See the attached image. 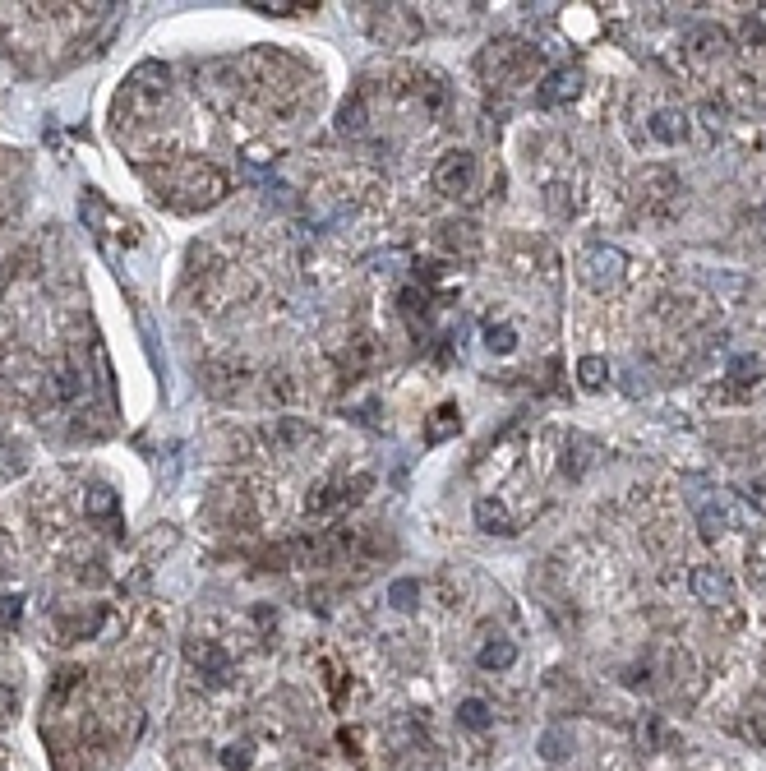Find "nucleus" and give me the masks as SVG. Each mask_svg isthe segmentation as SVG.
I'll return each instance as SVG.
<instances>
[{"label": "nucleus", "instance_id": "11", "mask_svg": "<svg viewBox=\"0 0 766 771\" xmlns=\"http://www.w3.org/2000/svg\"><path fill=\"white\" fill-rule=\"evenodd\" d=\"M647 134L656 139V144H679L683 134H688V116H683L679 107H665L647 121Z\"/></svg>", "mask_w": 766, "mask_h": 771}, {"label": "nucleus", "instance_id": "9", "mask_svg": "<svg viewBox=\"0 0 766 771\" xmlns=\"http://www.w3.org/2000/svg\"><path fill=\"white\" fill-rule=\"evenodd\" d=\"M471 518H476V527L485 531V536H513V531H517L513 527V513H508L499 499H490V494H485V499H476Z\"/></svg>", "mask_w": 766, "mask_h": 771}, {"label": "nucleus", "instance_id": "10", "mask_svg": "<svg viewBox=\"0 0 766 771\" xmlns=\"http://www.w3.org/2000/svg\"><path fill=\"white\" fill-rule=\"evenodd\" d=\"M725 47H730V33L716 24H697L693 33H688V56H697V61H711V56H720Z\"/></svg>", "mask_w": 766, "mask_h": 771}, {"label": "nucleus", "instance_id": "6", "mask_svg": "<svg viewBox=\"0 0 766 771\" xmlns=\"http://www.w3.org/2000/svg\"><path fill=\"white\" fill-rule=\"evenodd\" d=\"M531 61H536V51L513 42V37H503V42H494V47L485 51L480 65H485V74H494V79H508V74H522Z\"/></svg>", "mask_w": 766, "mask_h": 771}, {"label": "nucleus", "instance_id": "12", "mask_svg": "<svg viewBox=\"0 0 766 771\" xmlns=\"http://www.w3.org/2000/svg\"><path fill=\"white\" fill-rule=\"evenodd\" d=\"M462 430V411H457V402H443V407H434V416L425 421V444H443V439H453V434Z\"/></svg>", "mask_w": 766, "mask_h": 771}, {"label": "nucleus", "instance_id": "14", "mask_svg": "<svg viewBox=\"0 0 766 771\" xmlns=\"http://www.w3.org/2000/svg\"><path fill=\"white\" fill-rule=\"evenodd\" d=\"M476 661H480V670H513V661H517V647L508 638H494V642H485V647L476 651Z\"/></svg>", "mask_w": 766, "mask_h": 771}, {"label": "nucleus", "instance_id": "7", "mask_svg": "<svg viewBox=\"0 0 766 771\" xmlns=\"http://www.w3.org/2000/svg\"><path fill=\"white\" fill-rule=\"evenodd\" d=\"M693 596H697V601H707V605H730L734 601L730 573H725V568H716V564L693 568Z\"/></svg>", "mask_w": 766, "mask_h": 771}, {"label": "nucleus", "instance_id": "17", "mask_svg": "<svg viewBox=\"0 0 766 771\" xmlns=\"http://www.w3.org/2000/svg\"><path fill=\"white\" fill-rule=\"evenodd\" d=\"M637 739H642V748H674V730L660 716H647L637 725Z\"/></svg>", "mask_w": 766, "mask_h": 771}, {"label": "nucleus", "instance_id": "24", "mask_svg": "<svg viewBox=\"0 0 766 771\" xmlns=\"http://www.w3.org/2000/svg\"><path fill=\"white\" fill-rule=\"evenodd\" d=\"M568 748H573V739L563 735V730H550V735L540 739V753H545V762H559Z\"/></svg>", "mask_w": 766, "mask_h": 771}, {"label": "nucleus", "instance_id": "15", "mask_svg": "<svg viewBox=\"0 0 766 771\" xmlns=\"http://www.w3.org/2000/svg\"><path fill=\"white\" fill-rule=\"evenodd\" d=\"M577 384L587 388V393H600V388L610 384V361L605 356H582L577 361Z\"/></svg>", "mask_w": 766, "mask_h": 771}, {"label": "nucleus", "instance_id": "21", "mask_svg": "<svg viewBox=\"0 0 766 771\" xmlns=\"http://www.w3.org/2000/svg\"><path fill=\"white\" fill-rule=\"evenodd\" d=\"M337 130L342 134H360L365 130V97H351V102H342V111H337Z\"/></svg>", "mask_w": 766, "mask_h": 771}, {"label": "nucleus", "instance_id": "28", "mask_svg": "<svg viewBox=\"0 0 766 771\" xmlns=\"http://www.w3.org/2000/svg\"><path fill=\"white\" fill-rule=\"evenodd\" d=\"M10 711H14V693H10V688H0V721H5Z\"/></svg>", "mask_w": 766, "mask_h": 771}, {"label": "nucleus", "instance_id": "26", "mask_svg": "<svg viewBox=\"0 0 766 771\" xmlns=\"http://www.w3.org/2000/svg\"><path fill=\"white\" fill-rule=\"evenodd\" d=\"M222 762H227L231 771H250V748H245V744L222 748Z\"/></svg>", "mask_w": 766, "mask_h": 771}, {"label": "nucleus", "instance_id": "18", "mask_svg": "<svg viewBox=\"0 0 766 771\" xmlns=\"http://www.w3.org/2000/svg\"><path fill=\"white\" fill-rule=\"evenodd\" d=\"M490 721H494V711L480 698H467L457 707V725H462V730H490Z\"/></svg>", "mask_w": 766, "mask_h": 771}, {"label": "nucleus", "instance_id": "29", "mask_svg": "<svg viewBox=\"0 0 766 771\" xmlns=\"http://www.w3.org/2000/svg\"><path fill=\"white\" fill-rule=\"evenodd\" d=\"M757 227H762V241H766V204L757 208Z\"/></svg>", "mask_w": 766, "mask_h": 771}, {"label": "nucleus", "instance_id": "16", "mask_svg": "<svg viewBox=\"0 0 766 771\" xmlns=\"http://www.w3.org/2000/svg\"><path fill=\"white\" fill-rule=\"evenodd\" d=\"M762 374H766V356H762V351H748V356H734V361H730V379L739 388H753Z\"/></svg>", "mask_w": 766, "mask_h": 771}, {"label": "nucleus", "instance_id": "13", "mask_svg": "<svg viewBox=\"0 0 766 771\" xmlns=\"http://www.w3.org/2000/svg\"><path fill=\"white\" fill-rule=\"evenodd\" d=\"M439 245L443 250H462V254H476V245H480V236H476V227L471 222H443L439 227Z\"/></svg>", "mask_w": 766, "mask_h": 771}, {"label": "nucleus", "instance_id": "23", "mask_svg": "<svg viewBox=\"0 0 766 771\" xmlns=\"http://www.w3.org/2000/svg\"><path fill=\"white\" fill-rule=\"evenodd\" d=\"M420 596V582L416 578H397L393 587H388V601H393V610H411Z\"/></svg>", "mask_w": 766, "mask_h": 771}, {"label": "nucleus", "instance_id": "19", "mask_svg": "<svg viewBox=\"0 0 766 771\" xmlns=\"http://www.w3.org/2000/svg\"><path fill=\"white\" fill-rule=\"evenodd\" d=\"M84 508H88V518H116V490L93 485V490L84 494Z\"/></svg>", "mask_w": 766, "mask_h": 771}, {"label": "nucleus", "instance_id": "3", "mask_svg": "<svg viewBox=\"0 0 766 771\" xmlns=\"http://www.w3.org/2000/svg\"><path fill=\"white\" fill-rule=\"evenodd\" d=\"M582 282H587L591 291H614L623 282V273H628V254L614 250V245H591V250H582Z\"/></svg>", "mask_w": 766, "mask_h": 771}, {"label": "nucleus", "instance_id": "8", "mask_svg": "<svg viewBox=\"0 0 766 771\" xmlns=\"http://www.w3.org/2000/svg\"><path fill=\"white\" fill-rule=\"evenodd\" d=\"M365 485H370V476L319 485V490H314L310 499H305V508H310V513H328V508H337V504H351V499H360V494H365Z\"/></svg>", "mask_w": 766, "mask_h": 771}, {"label": "nucleus", "instance_id": "1", "mask_svg": "<svg viewBox=\"0 0 766 771\" xmlns=\"http://www.w3.org/2000/svg\"><path fill=\"white\" fill-rule=\"evenodd\" d=\"M167 194H185L180 204L185 208H199V204H217L227 194V176L213 171L208 162H180V167L167 171Z\"/></svg>", "mask_w": 766, "mask_h": 771}, {"label": "nucleus", "instance_id": "22", "mask_svg": "<svg viewBox=\"0 0 766 771\" xmlns=\"http://www.w3.org/2000/svg\"><path fill=\"white\" fill-rule=\"evenodd\" d=\"M102 610H93V615H74V619H60V633H65V642H74V638H88V633H97L102 628Z\"/></svg>", "mask_w": 766, "mask_h": 771}, {"label": "nucleus", "instance_id": "4", "mask_svg": "<svg viewBox=\"0 0 766 771\" xmlns=\"http://www.w3.org/2000/svg\"><path fill=\"white\" fill-rule=\"evenodd\" d=\"M185 656H190V665L199 670V679H204L208 688H227L231 679H236V661H231V656L217 647V642L190 638V642H185Z\"/></svg>", "mask_w": 766, "mask_h": 771}, {"label": "nucleus", "instance_id": "20", "mask_svg": "<svg viewBox=\"0 0 766 771\" xmlns=\"http://www.w3.org/2000/svg\"><path fill=\"white\" fill-rule=\"evenodd\" d=\"M485 347H490L494 356H513L517 351V328L513 324H490L485 328Z\"/></svg>", "mask_w": 766, "mask_h": 771}, {"label": "nucleus", "instance_id": "2", "mask_svg": "<svg viewBox=\"0 0 766 771\" xmlns=\"http://www.w3.org/2000/svg\"><path fill=\"white\" fill-rule=\"evenodd\" d=\"M476 181H480V162H476V153H467V148L443 153L439 167H434V190L448 194V199H467V194L476 190Z\"/></svg>", "mask_w": 766, "mask_h": 771}, {"label": "nucleus", "instance_id": "5", "mask_svg": "<svg viewBox=\"0 0 766 771\" xmlns=\"http://www.w3.org/2000/svg\"><path fill=\"white\" fill-rule=\"evenodd\" d=\"M582 84H587V74H582V65H559V70H550L545 79H540L536 88V107H568L577 93H582Z\"/></svg>", "mask_w": 766, "mask_h": 771}, {"label": "nucleus", "instance_id": "25", "mask_svg": "<svg viewBox=\"0 0 766 771\" xmlns=\"http://www.w3.org/2000/svg\"><path fill=\"white\" fill-rule=\"evenodd\" d=\"M19 615H24V596H0V633L19 624Z\"/></svg>", "mask_w": 766, "mask_h": 771}, {"label": "nucleus", "instance_id": "27", "mask_svg": "<svg viewBox=\"0 0 766 771\" xmlns=\"http://www.w3.org/2000/svg\"><path fill=\"white\" fill-rule=\"evenodd\" d=\"M748 568H753L757 578H762V582H766V541H757V545H753V550H748Z\"/></svg>", "mask_w": 766, "mask_h": 771}, {"label": "nucleus", "instance_id": "30", "mask_svg": "<svg viewBox=\"0 0 766 771\" xmlns=\"http://www.w3.org/2000/svg\"><path fill=\"white\" fill-rule=\"evenodd\" d=\"M762 148H766V144H762Z\"/></svg>", "mask_w": 766, "mask_h": 771}]
</instances>
